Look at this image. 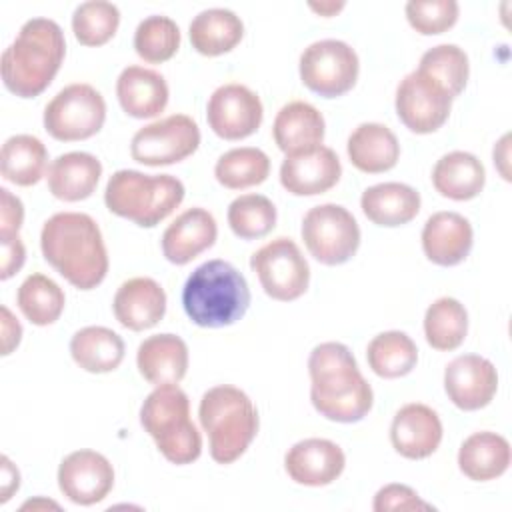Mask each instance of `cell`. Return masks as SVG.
I'll return each instance as SVG.
<instances>
[{"instance_id": "cell-43", "label": "cell", "mask_w": 512, "mask_h": 512, "mask_svg": "<svg viewBox=\"0 0 512 512\" xmlns=\"http://www.w3.org/2000/svg\"><path fill=\"white\" fill-rule=\"evenodd\" d=\"M374 512H390V510H430L432 506L424 502L416 490L406 484H386L374 494L372 502Z\"/></svg>"}, {"instance_id": "cell-21", "label": "cell", "mask_w": 512, "mask_h": 512, "mask_svg": "<svg viewBox=\"0 0 512 512\" xmlns=\"http://www.w3.org/2000/svg\"><path fill=\"white\" fill-rule=\"evenodd\" d=\"M218 236L214 216L204 208H188L162 234V254L170 264L184 266L212 248Z\"/></svg>"}, {"instance_id": "cell-39", "label": "cell", "mask_w": 512, "mask_h": 512, "mask_svg": "<svg viewBox=\"0 0 512 512\" xmlns=\"http://www.w3.org/2000/svg\"><path fill=\"white\" fill-rule=\"evenodd\" d=\"M228 226L242 240H258L276 226V206L262 194H242L228 206Z\"/></svg>"}, {"instance_id": "cell-9", "label": "cell", "mask_w": 512, "mask_h": 512, "mask_svg": "<svg viewBox=\"0 0 512 512\" xmlns=\"http://www.w3.org/2000/svg\"><path fill=\"white\" fill-rule=\"evenodd\" d=\"M302 240L314 260L324 266L346 264L360 246V226L340 204H320L304 214Z\"/></svg>"}, {"instance_id": "cell-27", "label": "cell", "mask_w": 512, "mask_h": 512, "mask_svg": "<svg viewBox=\"0 0 512 512\" xmlns=\"http://www.w3.org/2000/svg\"><path fill=\"white\" fill-rule=\"evenodd\" d=\"M360 208L372 224L396 228L418 216L420 194L402 182H380L362 192Z\"/></svg>"}, {"instance_id": "cell-45", "label": "cell", "mask_w": 512, "mask_h": 512, "mask_svg": "<svg viewBox=\"0 0 512 512\" xmlns=\"http://www.w3.org/2000/svg\"><path fill=\"white\" fill-rule=\"evenodd\" d=\"M0 244H2V272H0V278L8 280L24 266L26 248H24L20 236H0Z\"/></svg>"}, {"instance_id": "cell-26", "label": "cell", "mask_w": 512, "mask_h": 512, "mask_svg": "<svg viewBox=\"0 0 512 512\" xmlns=\"http://www.w3.org/2000/svg\"><path fill=\"white\" fill-rule=\"evenodd\" d=\"M324 132L326 124L322 112L304 100L284 104L272 124L274 142L286 156L320 146Z\"/></svg>"}, {"instance_id": "cell-16", "label": "cell", "mask_w": 512, "mask_h": 512, "mask_svg": "<svg viewBox=\"0 0 512 512\" xmlns=\"http://www.w3.org/2000/svg\"><path fill=\"white\" fill-rule=\"evenodd\" d=\"M498 390L494 364L478 354H462L444 370V392L448 400L466 412L480 410L492 402Z\"/></svg>"}, {"instance_id": "cell-32", "label": "cell", "mask_w": 512, "mask_h": 512, "mask_svg": "<svg viewBox=\"0 0 512 512\" xmlns=\"http://www.w3.org/2000/svg\"><path fill=\"white\" fill-rule=\"evenodd\" d=\"M124 340L106 326L80 328L70 340L72 360L86 372L106 374L124 360Z\"/></svg>"}, {"instance_id": "cell-50", "label": "cell", "mask_w": 512, "mask_h": 512, "mask_svg": "<svg viewBox=\"0 0 512 512\" xmlns=\"http://www.w3.org/2000/svg\"><path fill=\"white\" fill-rule=\"evenodd\" d=\"M40 506H44V508H60L56 502H50V500L46 502V500H40V498H38V500H28V502H24V504H22V510H26V508H32V510H34V508H40Z\"/></svg>"}, {"instance_id": "cell-48", "label": "cell", "mask_w": 512, "mask_h": 512, "mask_svg": "<svg viewBox=\"0 0 512 512\" xmlns=\"http://www.w3.org/2000/svg\"><path fill=\"white\" fill-rule=\"evenodd\" d=\"M492 158H494V166L498 168L500 176L504 180H510V172H508V158H510V134H504L498 144L494 146V152H492Z\"/></svg>"}, {"instance_id": "cell-38", "label": "cell", "mask_w": 512, "mask_h": 512, "mask_svg": "<svg viewBox=\"0 0 512 512\" xmlns=\"http://www.w3.org/2000/svg\"><path fill=\"white\" fill-rule=\"evenodd\" d=\"M416 70L442 86L452 100L462 94L470 76L468 56L456 44H438L426 50Z\"/></svg>"}, {"instance_id": "cell-40", "label": "cell", "mask_w": 512, "mask_h": 512, "mask_svg": "<svg viewBox=\"0 0 512 512\" xmlns=\"http://www.w3.org/2000/svg\"><path fill=\"white\" fill-rule=\"evenodd\" d=\"M180 48L178 24L162 14L144 18L134 32V50L148 64H162L170 60Z\"/></svg>"}, {"instance_id": "cell-31", "label": "cell", "mask_w": 512, "mask_h": 512, "mask_svg": "<svg viewBox=\"0 0 512 512\" xmlns=\"http://www.w3.org/2000/svg\"><path fill=\"white\" fill-rule=\"evenodd\" d=\"M188 36L192 48L202 56H220L234 50L242 36L244 24L240 16L226 8H208L198 12L190 26Z\"/></svg>"}, {"instance_id": "cell-2", "label": "cell", "mask_w": 512, "mask_h": 512, "mask_svg": "<svg viewBox=\"0 0 512 512\" xmlns=\"http://www.w3.org/2000/svg\"><path fill=\"white\" fill-rule=\"evenodd\" d=\"M310 400L320 416L340 424L360 422L374 404L372 386L342 342H322L308 358Z\"/></svg>"}, {"instance_id": "cell-35", "label": "cell", "mask_w": 512, "mask_h": 512, "mask_svg": "<svg viewBox=\"0 0 512 512\" xmlns=\"http://www.w3.org/2000/svg\"><path fill=\"white\" fill-rule=\"evenodd\" d=\"M468 332V312L456 298L442 296L434 300L424 314L426 342L440 352L456 350Z\"/></svg>"}, {"instance_id": "cell-23", "label": "cell", "mask_w": 512, "mask_h": 512, "mask_svg": "<svg viewBox=\"0 0 512 512\" xmlns=\"http://www.w3.org/2000/svg\"><path fill=\"white\" fill-rule=\"evenodd\" d=\"M136 366L140 376L154 386L178 384L188 370V346L170 332L148 336L138 346Z\"/></svg>"}, {"instance_id": "cell-29", "label": "cell", "mask_w": 512, "mask_h": 512, "mask_svg": "<svg viewBox=\"0 0 512 512\" xmlns=\"http://www.w3.org/2000/svg\"><path fill=\"white\" fill-rule=\"evenodd\" d=\"M432 184L444 198L456 202L472 200L486 184V170L474 154L454 150L436 160L432 168Z\"/></svg>"}, {"instance_id": "cell-4", "label": "cell", "mask_w": 512, "mask_h": 512, "mask_svg": "<svg viewBox=\"0 0 512 512\" xmlns=\"http://www.w3.org/2000/svg\"><path fill=\"white\" fill-rule=\"evenodd\" d=\"M182 306L202 328L236 324L250 306V288L236 266L214 258L200 264L184 282Z\"/></svg>"}, {"instance_id": "cell-8", "label": "cell", "mask_w": 512, "mask_h": 512, "mask_svg": "<svg viewBox=\"0 0 512 512\" xmlns=\"http://www.w3.org/2000/svg\"><path fill=\"white\" fill-rule=\"evenodd\" d=\"M106 120L102 94L84 82L64 86L44 108V130L60 142L88 140L100 132Z\"/></svg>"}, {"instance_id": "cell-25", "label": "cell", "mask_w": 512, "mask_h": 512, "mask_svg": "<svg viewBox=\"0 0 512 512\" xmlns=\"http://www.w3.org/2000/svg\"><path fill=\"white\" fill-rule=\"evenodd\" d=\"M102 176L100 160L90 152L60 154L48 166V190L62 202H80L94 194Z\"/></svg>"}, {"instance_id": "cell-47", "label": "cell", "mask_w": 512, "mask_h": 512, "mask_svg": "<svg viewBox=\"0 0 512 512\" xmlns=\"http://www.w3.org/2000/svg\"><path fill=\"white\" fill-rule=\"evenodd\" d=\"M20 488V474L16 466L10 462L8 456H2V492H0V502H8L12 494Z\"/></svg>"}, {"instance_id": "cell-36", "label": "cell", "mask_w": 512, "mask_h": 512, "mask_svg": "<svg viewBox=\"0 0 512 512\" xmlns=\"http://www.w3.org/2000/svg\"><path fill=\"white\" fill-rule=\"evenodd\" d=\"M16 304L34 326L54 324L66 304L64 290L44 274H30L16 292Z\"/></svg>"}, {"instance_id": "cell-28", "label": "cell", "mask_w": 512, "mask_h": 512, "mask_svg": "<svg viewBox=\"0 0 512 512\" xmlns=\"http://www.w3.org/2000/svg\"><path fill=\"white\" fill-rule=\"evenodd\" d=\"M346 152L354 168L366 174L388 172L400 158L396 134L378 122H364L352 130L346 142Z\"/></svg>"}, {"instance_id": "cell-19", "label": "cell", "mask_w": 512, "mask_h": 512, "mask_svg": "<svg viewBox=\"0 0 512 512\" xmlns=\"http://www.w3.org/2000/svg\"><path fill=\"white\" fill-rule=\"evenodd\" d=\"M390 442L394 450L408 460L432 456L442 442L440 416L420 402L402 406L390 424Z\"/></svg>"}, {"instance_id": "cell-20", "label": "cell", "mask_w": 512, "mask_h": 512, "mask_svg": "<svg viewBox=\"0 0 512 512\" xmlns=\"http://www.w3.org/2000/svg\"><path fill=\"white\" fill-rule=\"evenodd\" d=\"M112 310L120 326L142 332L164 318L166 292L154 278L136 276L120 284L112 300Z\"/></svg>"}, {"instance_id": "cell-1", "label": "cell", "mask_w": 512, "mask_h": 512, "mask_svg": "<svg viewBox=\"0 0 512 512\" xmlns=\"http://www.w3.org/2000/svg\"><path fill=\"white\" fill-rule=\"evenodd\" d=\"M44 260L74 288L92 290L108 274V252L96 220L84 212H58L40 232Z\"/></svg>"}, {"instance_id": "cell-30", "label": "cell", "mask_w": 512, "mask_h": 512, "mask_svg": "<svg viewBox=\"0 0 512 512\" xmlns=\"http://www.w3.org/2000/svg\"><path fill=\"white\" fill-rule=\"evenodd\" d=\"M510 444L496 432H474L458 450L460 472L474 482L500 478L510 466Z\"/></svg>"}, {"instance_id": "cell-22", "label": "cell", "mask_w": 512, "mask_h": 512, "mask_svg": "<svg viewBox=\"0 0 512 512\" xmlns=\"http://www.w3.org/2000/svg\"><path fill=\"white\" fill-rule=\"evenodd\" d=\"M422 250L436 266H456L466 260L474 244L470 222L458 212H434L422 228Z\"/></svg>"}, {"instance_id": "cell-15", "label": "cell", "mask_w": 512, "mask_h": 512, "mask_svg": "<svg viewBox=\"0 0 512 512\" xmlns=\"http://www.w3.org/2000/svg\"><path fill=\"white\" fill-rule=\"evenodd\" d=\"M114 486L110 460L96 450H74L58 466L60 492L78 506L102 502Z\"/></svg>"}, {"instance_id": "cell-34", "label": "cell", "mask_w": 512, "mask_h": 512, "mask_svg": "<svg viewBox=\"0 0 512 512\" xmlns=\"http://www.w3.org/2000/svg\"><path fill=\"white\" fill-rule=\"evenodd\" d=\"M366 360L376 376L394 380L410 374L416 368L418 348L406 332L388 330L376 334L368 342Z\"/></svg>"}, {"instance_id": "cell-10", "label": "cell", "mask_w": 512, "mask_h": 512, "mask_svg": "<svg viewBox=\"0 0 512 512\" xmlns=\"http://www.w3.org/2000/svg\"><path fill=\"white\" fill-rule=\"evenodd\" d=\"M298 70L302 84L310 92L322 98H338L354 88L360 62L350 44L326 38L312 42L302 50Z\"/></svg>"}, {"instance_id": "cell-24", "label": "cell", "mask_w": 512, "mask_h": 512, "mask_svg": "<svg viewBox=\"0 0 512 512\" xmlns=\"http://www.w3.org/2000/svg\"><path fill=\"white\" fill-rule=\"evenodd\" d=\"M116 96L128 116L144 120L164 112L170 90L160 72L144 66H126L116 80Z\"/></svg>"}, {"instance_id": "cell-37", "label": "cell", "mask_w": 512, "mask_h": 512, "mask_svg": "<svg viewBox=\"0 0 512 512\" xmlns=\"http://www.w3.org/2000/svg\"><path fill=\"white\" fill-rule=\"evenodd\" d=\"M270 174V158L254 146L224 152L214 166L216 180L228 190H244L262 184Z\"/></svg>"}, {"instance_id": "cell-17", "label": "cell", "mask_w": 512, "mask_h": 512, "mask_svg": "<svg viewBox=\"0 0 512 512\" xmlns=\"http://www.w3.org/2000/svg\"><path fill=\"white\" fill-rule=\"evenodd\" d=\"M342 164L338 154L328 146L288 154L280 166V184L294 196L324 194L338 184Z\"/></svg>"}, {"instance_id": "cell-42", "label": "cell", "mask_w": 512, "mask_h": 512, "mask_svg": "<svg viewBox=\"0 0 512 512\" xmlns=\"http://www.w3.org/2000/svg\"><path fill=\"white\" fill-rule=\"evenodd\" d=\"M408 24L422 36H434L450 30L460 14L456 0H410L404 6Z\"/></svg>"}, {"instance_id": "cell-7", "label": "cell", "mask_w": 512, "mask_h": 512, "mask_svg": "<svg viewBox=\"0 0 512 512\" xmlns=\"http://www.w3.org/2000/svg\"><path fill=\"white\" fill-rule=\"evenodd\" d=\"M140 424L160 454L176 464H192L202 454V436L190 420L188 394L178 384L156 386L140 406Z\"/></svg>"}, {"instance_id": "cell-46", "label": "cell", "mask_w": 512, "mask_h": 512, "mask_svg": "<svg viewBox=\"0 0 512 512\" xmlns=\"http://www.w3.org/2000/svg\"><path fill=\"white\" fill-rule=\"evenodd\" d=\"M22 340V326L14 318L8 306H2V356H8L18 348Z\"/></svg>"}, {"instance_id": "cell-18", "label": "cell", "mask_w": 512, "mask_h": 512, "mask_svg": "<svg viewBox=\"0 0 512 512\" xmlns=\"http://www.w3.org/2000/svg\"><path fill=\"white\" fill-rule=\"evenodd\" d=\"M346 466L342 448L326 438H306L288 448L284 456V470L296 484L328 486L340 478Z\"/></svg>"}, {"instance_id": "cell-13", "label": "cell", "mask_w": 512, "mask_h": 512, "mask_svg": "<svg viewBox=\"0 0 512 512\" xmlns=\"http://www.w3.org/2000/svg\"><path fill=\"white\" fill-rule=\"evenodd\" d=\"M394 106L400 122L410 132L432 134L448 120L452 98L432 78L414 70L400 80Z\"/></svg>"}, {"instance_id": "cell-49", "label": "cell", "mask_w": 512, "mask_h": 512, "mask_svg": "<svg viewBox=\"0 0 512 512\" xmlns=\"http://www.w3.org/2000/svg\"><path fill=\"white\" fill-rule=\"evenodd\" d=\"M346 4L344 2H308V8L314 10L316 14L324 16V18H330V16H336Z\"/></svg>"}, {"instance_id": "cell-12", "label": "cell", "mask_w": 512, "mask_h": 512, "mask_svg": "<svg viewBox=\"0 0 512 512\" xmlns=\"http://www.w3.org/2000/svg\"><path fill=\"white\" fill-rule=\"evenodd\" d=\"M200 146V128L186 114H170L142 126L130 142V156L144 166H168L186 160Z\"/></svg>"}, {"instance_id": "cell-44", "label": "cell", "mask_w": 512, "mask_h": 512, "mask_svg": "<svg viewBox=\"0 0 512 512\" xmlns=\"http://www.w3.org/2000/svg\"><path fill=\"white\" fill-rule=\"evenodd\" d=\"M24 222V204L8 188H0V236H18Z\"/></svg>"}, {"instance_id": "cell-6", "label": "cell", "mask_w": 512, "mask_h": 512, "mask_svg": "<svg viewBox=\"0 0 512 512\" xmlns=\"http://www.w3.org/2000/svg\"><path fill=\"white\" fill-rule=\"evenodd\" d=\"M184 200V184L172 174L114 172L104 188L106 208L140 228H154Z\"/></svg>"}, {"instance_id": "cell-14", "label": "cell", "mask_w": 512, "mask_h": 512, "mask_svg": "<svg viewBox=\"0 0 512 512\" xmlns=\"http://www.w3.org/2000/svg\"><path fill=\"white\" fill-rule=\"evenodd\" d=\"M264 118V108L256 92L244 84L218 86L206 104V120L222 140H244L252 136Z\"/></svg>"}, {"instance_id": "cell-41", "label": "cell", "mask_w": 512, "mask_h": 512, "mask_svg": "<svg viewBox=\"0 0 512 512\" xmlns=\"http://www.w3.org/2000/svg\"><path fill=\"white\" fill-rule=\"evenodd\" d=\"M120 10L112 2L90 0L76 6L72 14V32L82 46H102L116 34Z\"/></svg>"}, {"instance_id": "cell-5", "label": "cell", "mask_w": 512, "mask_h": 512, "mask_svg": "<svg viewBox=\"0 0 512 512\" xmlns=\"http://www.w3.org/2000/svg\"><path fill=\"white\" fill-rule=\"evenodd\" d=\"M200 426L208 436L210 456L218 464L236 462L258 434V412L248 394L220 384L206 390L198 406Z\"/></svg>"}, {"instance_id": "cell-11", "label": "cell", "mask_w": 512, "mask_h": 512, "mask_svg": "<svg viewBox=\"0 0 512 512\" xmlns=\"http://www.w3.org/2000/svg\"><path fill=\"white\" fill-rule=\"evenodd\" d=\"M264 292L278 302L298 300L310 284V266L292 238L280 236L258 248L250 258Z\"/></svg>"}, {"instance_id": "cell-33", "label": "cell", "mask_w": 512, "mask_h": 512, "mask_svg": "<svg viewBox=\"0 0 512 512\" xmlns=\"http://www.w3.org/2000/svg\"><path fill=\"white\" fill-rule=\"evenodd\" d=\"M46 166L48 150L40 138L16 134L2 144L0 172L4 180L16 186H34L46 176Z\"/></svg>"}, {"instance_id": "cell-3", "label": "cell", "mask_w": 512, "mask_h": 512, "mask_svg": "<svg viewBox=\"0 0 512 512\" xmlns=\"http://www.w3.org/2000/svg\"><path fill=\"white\" fill-rule=\"evenodd\" d=\"M64 56L62 28L50 18H30L2 52V82L18 98H36L52 84Z\"/></svg>"}]
</instances>
